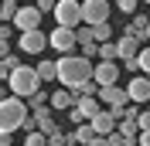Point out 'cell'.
I'll return each instance as SVG.
<instances>
[{
  "label": "cell",
  "instance_id": "cell-34",
  "mask_svg": "<svg viewBox=\"0 0 150 146\" xmlns=\"http://www.w3.org/2000/svg\"><path fill=\"white\" fill-rule=\"evenodd\" d=\"M4 55H10V41H7V37H0V58H4Z\"/></svg>",
  "mask_w": 150,
  "mask_h": 146
},
{
  "label": "cell",
  "instance_id": "cell-2",
  "mask_svg": "<svg viewBox=\"0 0 150 146\" xmlns=\"http://www.w3.org/2000/svg\"><path fill=\"white\" fill-rule=\"evenodd\" d=\"M28 102L17 99V95H7V99H0V133H17L24 126V119H28Z\"/></svg>",
  "mask_w": 150,
  "mask_h": 146
},
{
  "label": "cell",
  "instance_id": "cell-28",
  "mask_svg": "<svg viewBox=\"0 0 150 146\" xmlns=\"http://www.w3.org/2000/svg\"><path fill=\"white\" fill-rule=\"evenodd\" d=\"M137 129H140V133H143V129H150V109L137 116Z\"/></svg>",
  "mask_w": 150,
  "mask_h": 146
},
{
  "label": "cell",
  "instance_id": "cell-29",
  "mask_svg": "<svg viewBox=\"0 0 150 146\" xmlns=\"http://www.w3.org/2000/svg\"><path fill=\"white\" fill-rule=\"evenodd\" d=\"M65 112H68V119H72V126H79V122H85V116H82L79 109H75V105H72V109H65Z\"/></svg>",
  "mask_w": 150,
  "mask_h": 146
},
{
  "label": "cell",
  "instance_id": "cell-27",
  "mask_svg": "<svg viewBox=\"0 0 150 146\" xmlns=\"http://www.w3.org/2000/svg\"><path fill=\"white\" fill-rule=\"evenodd\" d=\"M137 4H140V0H116V7H120L123 14H126V17H130L133 10H137Z\"/></svg>",
  "mask_w": 150,
  "mask_h": 146
},
{
  "label": "cell",
  "instance_id": "cell-17",
  "mask_svg": "<svg viewBox=\"0 0 150 146\" xmlns=\"http://www.w3.org/2000/svg\"><path fill=\"white\" fill-rule=\"evenodd\" d=\"M147 14H140V10H133L130 14V24H126V34H133V37H140L143 41V31H147Z\"/></svg>",
  "mask_w": 150,
  "mask_h": 146
},
{
  "label": "cell",
  "instance_id": "cell-10",
  "mask_svg": "<svg viewBox=\"0 0 150 146\" xmlns=\"http://www.w3.org/2000/svg\"><path fill=\"white\" fill-rule=\"evenodd\" d=\"M126 99L130 102H150V78L147 75H133L130 82H126Z\"/></svg>",
  "mask_w": 150,
  "mask_h": 146
},
{
  "label": "cell",
  "instance_id": "cell-1",
  "mask_svg": "<svg viewBox=\"0 0 150 146\" xmlns=\"http://www.w3.org/2000/svg\"><path fill=\"white\" fill-rule=\"evenodd\" d=\"M92 65H96L92 58L72 55V51H68V55H62V58L55 61V72H58L55 82L65 85V88H79L82 82H89V78H92Z\"/></svg>",
  "mask_w": 150,
  "mask_h": 146
},
{
  "label": "cell",
  "instance_id": "cell-4",
  "mask_svg": "<svg viewBox=\"0 0 150 146\" xmlns=\"http://www.w3.org/2000/svg\"><path fill=\"white\" fill-rule=\"evenodd\" d=\"M51 14H55L58 27H79L82 24V0H58Z\"/></svg>",
  "mask_w": 150,
  "mask_h": 146
},
{
  "label": "cell",
  "instance_id": "cell-26",
  "mask_svg": "<svg viewBox=\"0 0 150 146\" xmlns=\"http://www.w3.org/2000/svg\"><path fill=\"white\" fill-rule=\"evenodd\" d=\"M65 143H68V133H62V129L48 133V146H65Z\"/></svg>",
  "mask_w": 150,
  "mask_h": 146
},
{
  "label": "cell",
  "instance_id": "cell-14",
  "mask_svg": "<svg viewBox=\"0 0 150 146\" xmlns=\"http://www.w3.org/2000/svg\"><path fill=\"white\" fill-rule=\"evenodd\" d=\"M31 116H34V122H38V129L41 133H55L58 129V119H55V109H48V105H41V109H31Z\"/></svg>",
  "mask_w": 150,
  "mask_h": 146
},
{
  "label": "cell",
  "instance_id": "cell-33",
  "mask_svg": "<svg viewBox=\"0 0 150 146\" xmlns=\"http://www.w3.org/2000/svg\"><path fill=\"white\" fill-rule=\"evenodd\" d=\"M0 146H14V133H0Z\"/></svg>",
  "mask_w": 150,
  "mask_h": 146
},
{
  "label": "cell",
  "instance_id": "cell-37",
  "mask_svg": "<svg viewBox=\"0 0 150 146\" xmlns=\"http://www.w3.org/2000/svg\"><path fill=\"white\" fill-rule=\"evenodd\" d=\"M14 4H21V0H14Z\"/></svg>",
  "mask_w": 150,
  "mask_h": 146
},
{
  "label": "cell",
  "instance_id": "cell-21",
  "mask_svg": "<svg viewBox=\"0 0 150 146\" xmlns=\"http://www.w3.org/2000/svg\"><path fill=\"white\" fill-rule=\"evenodd\" d=\"M17 58H14V55H4V58H0V82H7V78H10V72H14V68H17Z\"/></svg>",
  "mask_w": 150,
  "mask_h": 146
},
{
  "label": "cell",
  "instance_id": "cell-7",
  "mask_svg": "<svg viewBox=\"0 0 150 146\" xmlns=\"http://www.w3.org/2000/svg\"><path fill=\"white\" fill-rule=\"evenodd\" d=\"M48 48H55L58 55L75 51V48H79V41H75V27H55L51 34H48Z\"/></svg>",
  "mask_w": 150,
  "mask_h": 146
},
{
  "label": "cell",
  "instance_id": "cell-19",
  "mask_svg": "<svg viewBox=\"0 0 150 146\" xmlns=\"http://www.w3.org/2000/svg\"><path fill=\"white\" fill-rule=\"evenodd\" d=\"M34 72H38V78H41V82H55V78H58V72H55V61H48V58L34 65Z\"/></svg>",
  "mask_w": 150,
  "mask_h": 146
},
{
  "label": "cell",
  "instance_id": "cell-39",
  "mask_svg": "<svg viewBox=\"0 0 150 146\" xmlns=\"http://www.w3.org/2000/svg\"><path fill=\"white\" fill-rule=\"evenodd\" d=\"M147 4H150V0H147Z\"/></svg>",
  "mask_w": 150,
  "mask_h": 146
},
{
  "label": "cell",
  "instance_id": "cell-13",
  "mask_svg": "<svg viewBox=\"0 0 150 146\" xmlns=\"http://www.w3.org/2000/svg\"><path fill=\"white\" fill-rule=\"evenodd\" d=\"M89 126H92L96 136H109V133H116V119H112L109 109H99L92 119H89Z\"/></svg>",
  "mask_w": 150,
  "mask_h": 146
},
{
  "label": "cell",
  "instance_id": "cell-38",
  "mask_svg": "<svg viewBox=\"0 0 150 146\" xmlns=\"http://www.w3.org/2000/svg\"><path fill=\"white\" fill-rule=\"evenodd\" d=\"M147 105H150V102H147Z\"/></svg>",
  "mask_w": 150,
  "mask_h": 146
},
{
  "label": "cell",
  "instance_id": "cell-20",
  "mask_svg": "<svg viewBox=\"0 0 150 146\" xmlns=\"http://www.w3.org/2000/svg\"><path fill=\"white\" fill-rule=\"evenodd\" d=\"M96 58H99V61H116V41H99Z\"/></svg>",
  "mask_w": 150,
  "mask_h": 146
},
{
  "label": "cell",
  "instance_id": "cell-32",
  "mask_svg": "<svg viewBox=\"0 0 150 146\" xmlns=\"http://www.w3.org/2000/svg\"><path fill=\"white\" fill-rule=\"evenodd\" d=\"M85 146H109V139H106V136H92Z\"/></svg>",
  "mask_w": 150,
  "mask_h": 146
},
{
  "label": "cell",
  "instance_id": "cell-16",
  "mask_svg": "<svg viewBox=\"0 0 150 146\" xmlns=\"http://www.w3.org/2000/svg\"><path fill=\"white\" fill-rule=\"evenodd\" d=\"M75 109L82 112V116H85V122H89V119H92L96 112L103 109V105H99V95H79V102H75Z\"/></svg>",
  "mask_w": 150,
  "mask_h": 146
},
{
  "label": "cell",
  "instance_id": "cell-11",
  "mask_svg": "<svg viewBox=\"0 0 150 146\" xmlns=\"http://www.w3.org/2000/svg\"><path fill=\"white\" fill-rule=\"evenodd\" d=\"M75 102H79V92L75 88H55L51 95H48V109H55V112H65V109H72Z\"/></svg>",
  "mask_w": 150,
  "mask_h": 146
},
{
  "label": "cell",
  "instance_id": "cell-22",
  "mask_svg": "<svg viewBox=\"0 0 150 146\" xmlns=\"http://www.w3.org/2000/svg\"><path fill=\"white\" fill-rule=\"evenodd\" d=\"M14 14H17V4H14V0H4V4H0V24H10Z\"/></svg>",
  "mask_w": 150,
  "mask_h": 146
},
{
  "label": "cell",
  "instance_id": "cell-18",
  "mask_svg": "<svg viewBox=\"0 0 150 146\" xmlns=\"http://www.w3.org/2000/svg\"><path fill=\"white\" fill-rule=\"evenodd\" d=\"M68 136H72L79 146H85L89 139L96 136V133H92V126H89V122H79V126H72V133H68Z\"/></svg>",
  "mask_w": 150,
  "mask_h": 146
},
{
  "label": "cell",
  "instance_id": "cell-8",
  "mask_svg": "<svg viewBox=\"0 0 150 146\" xmlns=\"http://www.w3.org/2000/svg\"><path fill=\"white\" fill-rule=\"evenodd\" d=\"M120 72H123L120 61H99V65H92V82L96 85H116Z\"/></svg>",
  "mask_w": 150,
  "mask_h": 146
},
{
  "label": "cell",
  "instance_id": "cell-35",
  "mask_svg": "<svg viewBox=\"0 0 150 146\" xmlns=\"http://www.w3.org/2000/svg\"><path fill=\"white\" fill-rule=\"evenodd\" d=\"M143 41H150V20H147V31H143Z\"/></svg>",
  "mask_w": 150,
  "mask_h": 146
},
{
  "label": "cell",
  "instance_id": "cell-3",
  "mask_svg": "<svg viewBox=\"0 0 150 146\" xmlns=\"http://www.w3.org/2000/svg\"><path fill=\"white\" fill-rule=\"evenodd\" d=\"M38 88H41V78H38V72L31 65H17L10 72V78H7V92L17 95V99H28L31 92H38Z\"/></svg>",
  "mask_w": 150,
  "mask_h": 146
},
{
  "label": "cell",
  "instance_id": "cell-31",
  "mask_svg": "<svg viewBox=\"0 0 150 146\" xmlns=\"http://www.w3.org/2000/svg\"><path fill=\"white\" fill-rule=\"evenodd\" d=\"M137 146H150V129H143V133H137Z\"/></svg>",
  "mask_w": 150,
  "mask_h": 146
},
{
  "label": "cell",
  "instance_id": "cell-25",
  "mask_svg": "<svg viewBox=\"0 0 150 146\" xmlns=\"http://www.w3.org/2000/svg\"><path fill=\"white\" fill-rule=\"evenodd\" d=\"M137 68L150 78V48H140V51H137Z\"/></svg>",
  "mask_w": 150,
  "mask_h": 146
},
{
  "label": "cell",
  "instance_id": "cell-6",
  "mask_svg": "<svg viewBox=\"0 0 150 146\" xmlns=\"http://www.w3.org/2000/svg\"><path fill=\"white\" fill-rule=\"evenodd\" d=\"M17 48L24 51V55H41V51L48 48V34H45L41 27H34V31H21Z\"/></svg>",
  "mask_w": 150,
  "mask_h": 146
},
{
  "label": "cell",
  "instance_id": "cell-9",
  "mask_svg": "<svg viewBox=\"0 0 150 146\" xmlns=\"http://www.w3.org/2000/svg\"><path fill=\"white\" fill-rule=\"evenodd\" d=\"M41 17H45V14H41L38 7H17V14H14L10 24H14L17 31H34V27H41Z\"/></svg>",
  "mask_w": 150,
  "mask_h": 146
},
{
  "label": "cell",
  "instance_id": "cell-36",
  "mask_svg": "<svg viewBox=\"0 0 150 146\" xmlns=\"http://www.w3.org/2000/svg\"><path fill=\"white\" fill-rule=\"evenodd\" d=\"M7 95H10V92H7V88H0V99H7Z\"/></svg>",
  "mask_w": 150,
  "mask_h": 146
},
{
  "label": "cell",
  "instance_id": "cell-23",
  "mask_svg": "<svg viewBox=\"0 0 150 146\" xmlns=\"http://www.w3.org/2000/svg\"><path fill=\"white\" fill-rule=\"evenodd\" d=\"M92 37H96V44H99V41H112V27H109V20H106V24H96V27H92Z\"/></svg>",
  "mask_w": 150,
  "mask_h": 146
},
{
  "label": "cell",
  "instance_id": "cell-15",
  "mask_svg": "<svg viewBox=\"0 0 150 146\" xmlns=\"http://www.w3.org/2000/svg\"><path fill=\"white\" fill-rule=\"evenodd\" d=\"M99 102H106V105H123V102H130L126 99V88H120V85H99Z\"/></svg>",
  "mask_w": 150,
  "mask_h": 146
},
{
  "label": "cell",
  "instance_id": "cell-12",
  "mask_svg": "<svg viewBox=\"0 0 150 146\" xmlns=\"http://www.w3.org/2000/svg\"><path fill=\"white\" fill-rule=\"evenodd\" d=\"M143 48V41L140 37H133V34H126L123 31V37L116 41V61H126V58H137V51Z\"/></svg>",
  "mask_w": 150,
  "mask_h": 146
},
{
  "label": "cell",
  "instance_id": "cell-30",
  "mask_svg": "<svg viewBox=\"0 0 150 146\" xmlns=\"http://www.w3.org/2000/svg\"><path fill=\"white\" fill-rule=\"evenodd\" d=\"M79 48H82L85 58H96V51H99V44H79Z\"/></svg>",
  "mask_w": 150,
  "mask_h": 146
},
{
  "label": "cell",
  "instance_id": "cell-5",
  "mask_svg": "<svg viewBox=\"0 0 150 146\" xmlns=\"http://www.w3.org/2000/svg\"><path fill=\"white\" fill-rule=\"evenodd\" d=\"M112 14L109 0H82V24H89V27H96V24H106Z\"/></svg>",
  "mask_w": 150,
  "mask_h": 146
},
{
  "label": "cell",
  "instance_id": "cell-24",
  "mask_svg": "<svg viewBox=\"0 0 150 146\" xmlns=\"http://www.w3.org/2000/svg\"><path fill=\"white\" fill-rule=\"evenodd\" d=\"M24 146H48V136L41 129H31L28 136H24Z\"/></svg>",
  "mask_w": 150,
  "mask_h": 146
}]
</instances>
